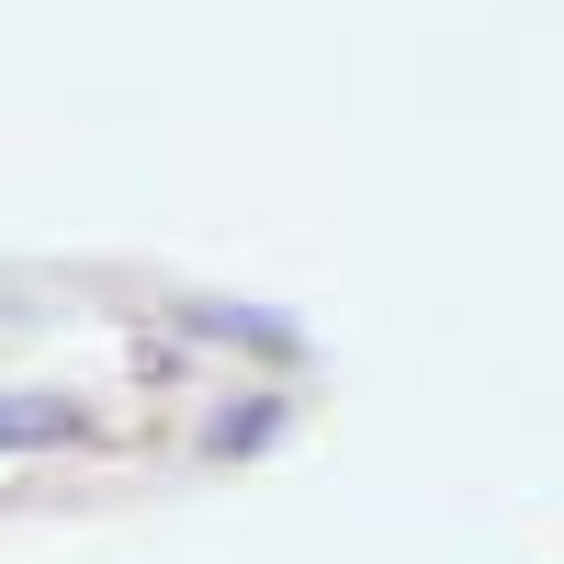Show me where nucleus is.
<instances>
[{
	"instance_id": "nucleus-1",
	"label": "nucleus",
	"mask_w": 564,
	"mask_h": 564,
	"mask_svg": "<svg viewBox=\"0 0 564 564\" xmlns=\"http://www.w3.org/2000/svg\"><path fill=\"white\" fill-rule=\"evenodd\" d=\"M90 417L68 395H0V452H79Z\"/></svg>"
}]
</instances>
